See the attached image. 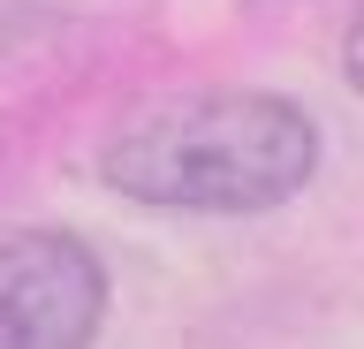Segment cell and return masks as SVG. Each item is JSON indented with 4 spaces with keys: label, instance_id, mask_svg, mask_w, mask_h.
<instances>
[{
    "label": "cell",
    "instance_id": "obj_2",
    "mask_svg": "<svg viewBox=\"0 0 364 349\" xmlns=\"http://www.w3.org/2000/svg\"><path fill=\"white\" fill-rule=\"evenodd\" d=\"M99 326H107V266L84 235H0V349H91Z\"/></svg>",
    "mask_w": 364,
    "mask_h": 349
},
{
    "label": "cell",
    "instance_id": "obj_1",
    "mask_svg": "<svg viewBox=\"0 0 364 349\" xmlns=\"http://www.w3.org/2000/svg\"><path fill=\"white\" fill-rule=\"evenodd\" d=\"M318 167L311 114L281 92H190L144 107L107 137L99 175L136 205L167 213H266Z\"/></svg>",
    "mask_w": 364,
    "mask_h": 349
}]
</instances>
